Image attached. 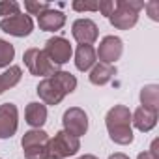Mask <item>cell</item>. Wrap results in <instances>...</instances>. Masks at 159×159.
I'll use <instances>...</instances> for the list:
<instances>
[{
  "mask_svg": "<svg viewBox=\"0 0 159 159\" xmlns=\"http://www.w3.org/2000/svg\"><path fill=\"white\" fill-rule=\"evenodd\" d=\"M105 125L112 142L120 146H127L133 142L135 135L131 125V111L125 105H114L105 116Z\"/></svg>",
  "mask_w": 159,
  "mask_h": 159,
  "instance_id": "obj_1",
  "label": "cell"
},
{
  "mask_svg": "<svg viewBox=\"0 0 159 159\" xmlns=\"http://www.w3.org/2000/svg\"><path fill=\"white\" fill-rule=\"evenodd\" d=\"M142 8H144V2H139V0H116L114 11L109 17V21L118 30H129L137 25L139 13Z\"/></svg>",
  "mask_w": 159,
  "mask_h": 159,
  "instance_id": "obj_2",
  "label": "cell"
},
{
  "mask_svg": "<svg viewBox=\"0 0 159 159\" xmlns=\"http://www.w3.org/2000/svg\"><path fill=\"white\" fill-rule=\"evenodd\" d=\"M79 150H81V140L62 129L54 135V139H49L47 159H66V157L75 155Z\"/></svg>",
  "mask_w": 159,
  "mask_h": 159,
  "instance_id": "obj_3",
  "label": "cell"
},
{
  "mask_svg": "<svg viewBox=\"0 0 159 159\" xmlns=\"http://www.w3.org/2000/svg\"><path fill=\"white\" fill-rule=\"evenodd\" d=\"M23 60H25V66L28 67V71L32 75H38V77H51L56 69V66L49 60V56L41 51V49H36V47H30L25 51L23 54Z\"/></svg>",
  "mask_w": 159,
  "mask_h": 159,
  "instance_id": "obj_4",
  "label": "cell"
},
{
  "mask_svg": "<svg viewBox=\"0 0 159 159\" xmlns=\"http://www.w3.org/2000/svg\"><path fill=\"white\" fill-rule=\"evenodd\" d=\"M62 124H64V131L73 135V137H83L88 131V114L81 109V107H71L64 112L62 116Z\"/></svg>",
  "mask_w": 159,
  "mask_h": 159,
  "instance_id": "obj_5",
  "label": "cell"
},
{
  "mask_svg": "<svg viewBox=\"0 0 159 159\" xmlns=\"http://www.w3.org/2000/svg\"><path fill=\"white\" fill-rule=\"evenodd\" d=\"M43 52L49 56V60L54 64V66H64L69 62L71 54H73V49L69 45V41L62 36H54L51 39L45 41V49Z\"/></svg>",
  "mask_w": 159,
  "mask_h": 159,
  "instance_id": "obj_6",
  "label": "cell"
},
{
  "mask_svg": "<svg viewBox=\"0 0 159 159\" xmlns=\"http://www.w3.org/2000/svg\"><path fill=\"white\" fill-rule=\"evenodd\" d=\"M122 52H124V41L118 36H105L96 51V56L101 60V64L114 66V62L120 60Z\"/></svg>",
  "mask_w": 159,
  "mask_h": 159,
  "instance_id": "obj_7",
  "label": "cell"
},
{
  "mask_svg": "<svg viewBox=\"0 0 159 159\" xmlns=\"http://www.w3.org/2000/svg\"><path fill=\"white\" fill-rule=\"evenodd\" d=\"M0 28H2V32H6V34H10V36L25 38V36H30V34H32V30H34V21L30 19V15L19 13V15H15V17L2 19V21H0Z\"/></svg>",
  "mask_w": 159,
  "mask_h": 159,
  "instance_id": "obj_8",
  "label": "cell"
},
{
  "mask_svg": "<svg viewBox=\"0 0 159 159\" xmlns=\"http://www.w3.org/2000/svg\"><path fill=\"white\" fill-rule=\"evenodd\" d=\"M19 127V111L13 103L0 105V139H11Z\"/></svg>",
  "mask_w": 159,
  "mask_h": 159,
  "instance_id": "obj_9",
  "label": "cell"
},
{
  "mask_svg": "<svg viewBox=\"0 0 159 159\" xmlns=\"http://www.w3.org/2000/svg\"><path fill=\"white\" fill-rule=\"evenodd\" d=\"M71 34L79 45H92L98 39L99 30L92 19H77L71 26Z\"/></svg>",
  "mask_w": 159,
  "mask_h": 159,
  "instance_id": "obj_10",
  "label": "cell"
},
{
  "mask_svg": "<svg viewBox=\"0 0 159 159\" xmlns=\"http://www.w3.org/2000/svg\"><path fill=\"white\" fill-rule=\"evenodd\" d=\"M39 99L43 101V105H58L64 98H66V92L60 88V84L54 81L52 77H47L38 84L36 88Z\"/></svg>",
  "mask_w": 159,
  "mask_h": 159,
  "instance_id": "obj_11",
  "label": "cell"
},
{
  "mask_svg": "<svg viewBox=\"0 0 159 159\" xmlns=\"http://www.w3.org/2000/svg\"><path fill=\"white\" fill-rule=\"evenodd\" d=\"M38 25L45 32H56L66 25V15L58 10L49 8V10H45L43 13L38 15Z\"/></svg>",
  "mask_w": 159,
  "mask_h": 159,
  "instance_id": "obj_12",
  "label": "cell"
},
{
  "mask_svg": "<svg viewBox=\"0 0 159 159\" xmlns=\"http://www.w3.org/2000/svg\"><path fill=\"white\" fill-rule=\"evenodd\" d=\"M155 124H157V114L144 107H139L135 112H131V125H135L142 133L152 131L155 127Z\"/></svg>",
  "mask_w": 159,
  "mask_h": 159,
  "instance_id": "obj_13",
  "label": "cell"
},
{
  "mask_svg": "<svg viewBox=\"0 0 159 159\" xmlns=\"http://www.w3.org/2000/svg\"><path fill=\"white\" fill-rule=\"evenodd\" d=\"M98 64L96 49L92 45H79L75 51V66L79 71H88Z\"/></svg>",
  "mask_w": 159,
  "mask_h": 159,
  "instance_id": "obj_14",
  "label": "cell"
},
{
  "mask_svg": "<svg viewBox=\"0 0 159 159\" xmlns=\"http://www.w3.org/2000/svg\"><path fill=\"white\" fill-rule=\"evenodd\" d=\"M116 75V67L114 66H109V64H96L92 69H90V83L96 84V86H103L107 83H111V79Z\"/></svg>",
  "mask_w": 159,
  "mask_h": 159,
  "instance_id": "obj_15",
  "label": "cell"
},
{
  "mask_svg": "<svg viewBox=\"0 0 159 159\" xmlns=\"http://www.w3.org/2000/svg\"><path fill=\"white\" fill-rule=\"evenodd\" d=\"M25 118H26L28 125L39 129L47 122V107L43 103H28L26 111H25Z\"/></svg>",
  "mask_w": 159,
  "mask_h": 159,
  "instance_id": "obj_16",
  "label": "cell"
},
{
  "mask_svg": "<svg viewBox=\"0 0 159 159\" xmlns=\"http://www.w3.org/2000/svg\"><path fill=\"white\" fill-rule=\"evenodd\" d=\"M140 103H142L140 107L157 114V111H159V86L157 84H146L140 90Z\"/></svg>",
  "mask_w": 159,
  "mask_h": 159,
  "instance_id": "obj_17",
  "label": "cell"
},
{
  "mask_svg": "<svg viewBox=\"0 0 159 159\" xmlns=\"http://www.w3.org/2000/svg\"><path fill=\"white\" fill-rule=\"evenodd\" d=\"M21 77H23L21 67H19V66H10L2 75H0V94H4L6 90H10V88H13L15 84H19Z\"/></svg>",
  "mask_w": 159,
  "mask_h": 159,
  "instance_id": "obj_18",
  "label": "cell"
},
{
  "mask_svg": "<svg viewBox=\"0 0 159 159\" xmlns=\"http://www.w3.org/2000/svg\"><path fill=\"white\" fill-rule=\"evenodd\" d=\"M49 142V135L43 131V129H30L23 135V150L26 148H36V146H47Z\"/></svg>",
  "mask_w": 159,
  "mask_h": 159,
  "instance_id": "obj_19",
  "label": "cell"
},
{
  "mask_svg": "<svg viewBox=\"0 0 159 159\" xmlns=\"http://www.w3.org/2000/svg\"><path fill=\"white\" fill-rule=\"evenodd\" d=\"M51 77L60 84V88L66 92V96L71 94V92H75V88H77V79H75V75H71L69 71H54Z\"/></svg>",
  "mask_w": 159,
  "mask_h": 159,
  "instance_id": "obj_20",
  "label": "cell"
},
{
  "mask_svg": "<svg viewBox=\"0 0 159 159\" xmlns=\"http://www.w3.org/2000/svg\"><path fill=\"white\" fill-rule=\"evenodd\" d=\"M13 58H15V47L6 39H0V67H8Z\"/></svg>",
  "mask_w": 159,
  "mask_h": 159,
  "instance_id": "obj_21",
  "label": "cell"
},
{
  "mask_svg": "<svg viewBox=\"0 0 159 159\" xmlns=\"http://www.w3.org/2000/svg\"><path fill=\"white\" fill-rule=\"evenodd\" d=\"M19 13H21V4L19 2H15V0H2V2H0V15L4 19L15 17Z\"/></svg>",
  "mask_w": 159,
  "mask_h": 159,
  "instance_id": "obj_22",
  "label": "cell"
},
{
  "mask_svg": "<svg viewBox=\"0 0 159 159\" xmlns=\"http://www.w3.org/2000/svg\"><path fill=\"white\" fill-rule=\"evenodd\" d=\"M49 2H32V0H26L25 2V10L30 13V15H39L43 13L45 10H49Z\"/></svg>",
  "mask_w": 159,
  "mask_h": 159,
  "instance_id": "obj_23",
  "label": "cell"
},
{
  "mask_svg": "<svg viewBox=\"0 0 159 159\" xmlns=\"http://www.w3.org/2000/svg\"><path fill=\"white\" fill-rule=\"evenodd\" d=\"M26 159H47V146H36L23 150Z\"/></svg>",
  "mask_w": 159,
  "mask_h": 159,
  "instance_id": "obj_24",
  "label": "cell"
},
{
  "mask_svg": "<svg viewBox=\"0 0 159 159\" xmlns=\"http://www.w3.org/2000/svg\"><path fill=\"white\" fill-rule=\"evenodd\" d=\"M71 8L75 11H98V2H73Z\"/></svg>",
  "mask_w": 159,
  "mask_h": 159,
  "instance_id": "obj_25",
  "label": "cell"
},
{
  "mask_svg": "<svg viewBox=\"0 0 159 159\" xmlns=\"http://www.w3.org/2000/svg\"><path fill=\"white\" fill-rule=\"evenodd\" d=\"M98 11H101L105 17H111L114 11V0H101V2H98Z\"/></svg>",
  "mask_w": 159,
  "mask_h": 159,
  "instance_id": "obj_26",
  "label": "cell"
},
{
  "mask_svg": "<svg viewBox=\"0 0 159 159\" xmlns=\"http://www.w3.org/2000/svg\"><path fill=\"white\" fill-rule=\"evenodd\" d=\"M137 159H159V153H157V140L152 142V148H150V150L140 152Z\"/></svg>",
  "mask_w": 159,
  "mask_h": 159,
  "instance_id": "obj_27",
  "label": "cell"
},
{
  "mask_svg": "<svg viewBox=\"0 0 159 159\" xmlns=\"http://www.w3.org/2000/svg\"><path fill=\"white\" fill-rule=\"evenodd\" d=\"M144 10H148L152 21H159V2H148L144 4Z\"/></svg>",
  "mask_w": 159,
  "mask_h": 159,
  "instance_id": "obj_28",
  "label": "cell"
},
{
  "mask_svg": "<svg viewBox=\"0 0 159 159\" xmlns=\"http://www.w3.org/2000/svg\"><path fill=\"white\" fill-rule=\"evenodd\" d=\"M109 159H129L125 153H122V152H118V153H112V155H109Z\"/></svg>",
  "mask_w": 159,
  "mask_h": 159,
  "instance_id": "obj_29",
  "label": "cell"
},
{
  "mask_svg": "<svg viewBox=\"0 0 159 159\" xmlns=\"http://www.w3.org/2000/svg\"><path fill=\"white\" fill-rule=\"evenodd\" d=\"M79 159H98L96 155H92V153H84V155H81Z\"/></svg>",
  "mask_w": 159,
  "mask_h": 159,
  "instance_id": "obj_30",
  "label": "cell"
}]
</instances>
